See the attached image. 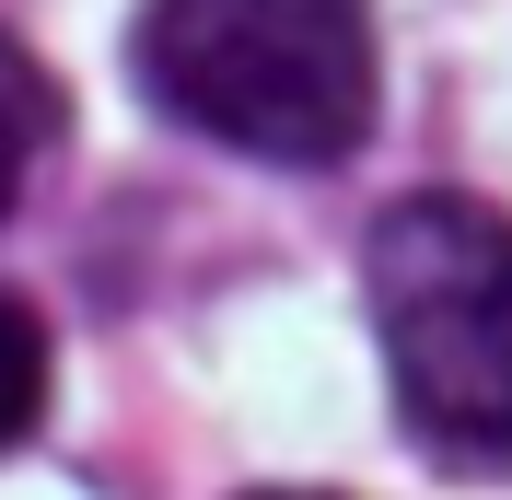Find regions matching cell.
<instances>
[{"label":"cell","instance_id":"cell-4","mask_svg":"<svg viewBox=\"0 0 512 500\" xmlns=\"http://www.w3.org/2000/svg\"><path fill=\"white\" fill-rule=\"evenodd\" d=\"M47 419V326H35V303H12L0 291V454Z\"/></svg>","mask_w":512,"mask_h":500},{"label":"cell","instance_id":"cell-3","mask_svg":"<svg viewBox=\"0 0 512 500\" xmlns=\"http://www.w3.org/2000/svg\"><path fill=\"white\" fill-rule=\"evenodd\" d=\"M59 82H47V59H35L24 35H0V221H12V198L35 187V163L59 152Z\"/></svg>","mask_w":512,"mask_h":500},{"label":"cell","instance_id":"cell-2","mask_svg":"<svg viewBox=\"0 0 512 500\" xmlns=\"http://www.w3.org/2000/svg\"><path fill=\"white\" fill-rule=\"evenodd\" d=\"M384 384L443 466H512V221L489 198L419 187L361 245Z\"/></svg>","mask_w":512,"mask_h":500},{"label":"cell","instance_id":"cell-5","mask_svg":"<svg viewBox=\"0 0 512 500\" xmlns=\"http://www.w3.org/2000/svg\"><path fill=\"white\" fill-rule=\"evenodd\" d=\"M245 500H326V489H245Z\"/></svg>","mask_w":512,"mask_h":500},{"label":"cell","instance_id":"cell-1","mask_svg":"<svg viewBox=\"0 0 512 500\" xmlns=\"http://www.w3.org/2000/svg\"><path fill=\"white\" fill-rule=\"evenodd\" d=\"M140 94L175 128L256 163H350L373 140V0H140Z\"/></svg>","mask_w":512,"mask_h":500}]
</instances>
